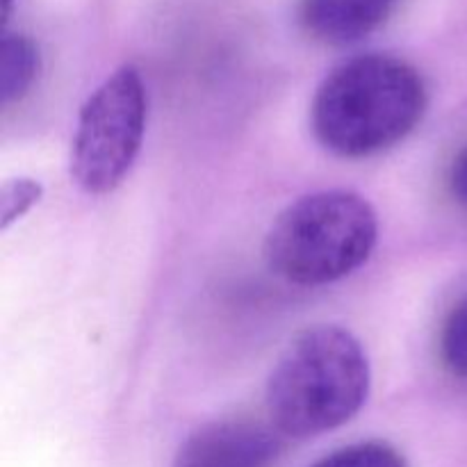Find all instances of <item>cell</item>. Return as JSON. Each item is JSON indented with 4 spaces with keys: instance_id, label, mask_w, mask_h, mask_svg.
Wrapping results in <instances>:
<instances>
[{
    "instance_id": "cell-1",
    "label": "cell",
    "mask_w": 467,
    "mask_h": 467,
    "mask_svg": "<svg viewBox=\"0 0 467 467\" xmlns=\"http://www.w3.org/2000/svg\"><path fill=\"white\" fill-rule=\"evenodd\" d=\"M427 109V87L409 62L360 55L340 64L313 100L317 140L342 158H365L404 140Z\"/></svg>"
},
{
    "instance_id": "cell-2",
    "label": "cell",
    "mask_w": 467,
    "mask_h": 467,
    "mask_svg": "<svg viewBox=\"0 0 467 467\" xmlns=\"http://www.w3.org/2000/svg\"><path fill=\"white\" fill-rule=\"evenodd\" d=\"M369 392V360L340 327H313L287 345L267 381V410L283 436L310 438L349 422Z\"/></svg>"
},
{
    "instance_id": "cell-3",
    "label": "cell",
    "mask_w": 467,
    "mask_h": 467,
    "mask_svg": "<svg viewBox=\"0 0 467 467\" xmlns=\"http://www.w3.org/2000/svg\"><path fill=\"white\" fill-rule=\"evenodd\" d=\"M379 219L356 192H317L287 205L265 237L269 269L296 285H327L360 267L377 246Z\"/></svg>"
},
{
    "instance_id": "cell-4",
    "label": "cell",
    "mask_w": 467,
    "mask_h": 467,
    "mask_svg": "<svg viewBox=\"0 0 467 467\" xmlns=\"http://www.w3.org/2000/svg\"><path fill=\"white\" fill-rule=\"evenodd\" d=\"M146 130V89L135 67H121L82 105L71 149V176L89 194L121 185Z\"/></svg>"
},
{
    "instance_id": "cell-5",
    "label": "cell",
    "mask_w": 467,
    "mask_h": 467,
    "mask_svg": "<svg viewBox=\"0 0 467 467\" xmlns=\"http://www.w3.org/2000/svg\"><path fill=\"white\" fill-rule=\"evenodd\" d=\"M283 450L278 429L251 420L201 427L178 450L173 467H269Z\"/></svg>"
},
{
    "instance_id": "cell-6",
    "label": "cell",
    "mask_w": 467,
    "mask_h": 467,
    "mask_svg": "<svg viewBox=\"0 0 467 467\" xmlns=\"http://www.w3.org/2000/svg\"><path fill=\"white\" fill-rule=\"evenodd\" d=\"M397 0H304L301 21L324 44H354L390 18Z\"/></svg>"
},
{
    "instance_id": "cell-7",
    "label": "cell",
    "mask_w": 467,
    "mask_h": 467,
    "mask_svg": "<svg viewBox=\"0 0 467 467\" xmlns=\"http://www.w3.org/2000/svg\"><path fill=\"white\" fill-rule=\"evenodd\" d=\"M39 73V50L35 41L26 35L5 32L0 46V94L3 103L9 105L21 100L30 91Z\"/></svg>"
},
{
    "instance_id": "cell-8",
    "label": "cell",
    "mask_w": 467,
    "mask_h": 467,
    "mask_svg": "<svg viewBox=\"0 0 467 467\" xmlns=\"http://www.w3.org/2000/svg\"><path fill=\"white\" fill-rule=\"evenodd\" d=\"M313 467H409L404 456L388 442H358L324 456Z\"/></svg>"
},
{
    "instance_id": "cell-9",
    "label": "cell",
    "mask_w": 467,
    "mask_h": 467,
    "mask_svg": "<svg viewBox=\"0 0 467 467\" xmlns=\"http://www.w3.org/2000/svg\"><path fill=\"white\" fill-rule=\"evenodd\" d=\"M441 356L454 377L467 379V296L454 306L442 327Z\"/></svg>"
},
{
    "instance_id": "cell-10",
    "label": "cell",
    "mask_w": 467,
    "mask_h": 467,
    "mask_svg": "<svg viewBox=\"0 0 467 467\" xmlns=\"http://www.w3.org/2000/svg\"><path fill=\"white\" fill-rule=\"evenodd\" d=\"M44 196V187L41 182L32 181V178H14L3 185L0 192V226L7 231L14 222L30 213Z\"/></svg>"
},
{
    "instance_id": "cell-11",
    "label": "cell",
    "mask_w": 467,
    "mask_h": 467,
    "mask_svg": "<svg viewBox=\"0 0 467 467\" xmlns=\"http://www.w3.org/2000/svg\"><path fill=\"white\" fill-rule=\"evenodd\" d=\"M450 190L459 203L467 205V146L454 158L450 169Z\"/></svg>"
},
{
    "instance_id": "cell-12",
    "label": "cell",
    "mask_w": 467,
    "mask_h": 467,
    "mask_svg": "<svg viewBox=\"0 0 467 467\" xmlns=\"http://www.w3.org/2000/svg\"><path fill=\"white\" fill-rule=\"evenodd\" d=\"M12 5H14V0H5V18L9 16V9H12Z\"/></svg>"
}]
</instances>
